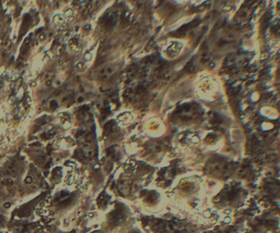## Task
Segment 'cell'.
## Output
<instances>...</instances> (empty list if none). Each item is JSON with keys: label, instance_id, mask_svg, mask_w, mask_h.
I'll use <instances>...</instances> for the list:
<instances>
[{"label": "cell", "instance_id": "7", "mask_svg": "<svg viewBox=\"0 0 280 233\" xmlns=\"http://www.w3.org/2000/svg\"><path fill=\"white\" fill-rule=\"evenodd\" d=\"M36 85V83H30V86H32V87H35Z\"/></svg>", "mask_w": 280, "mask_h": 233}, {"label": "cell", "instance_id": "9", "mask_svg": "<svg viewBox=\"0 0 280 233\" xmlns=\"http://www.w3.org/2000/svg\"><path fill=\"white\" fill-rule=\"evenodd\" d=\"M0 233H1V232H0Z\"/></svg>", "mask_w": 280, "mask_h": 233}, {"label": "cell", "instance_id": "3", "mask_svg": "<svg viewBox=\"0 0 280 233\" xmlns=\"http://www.w3.org/2000/svg\"><path fill=\"white\" fill-rule=\"evenodd\" d=\"M6 182L7 183V184H12V183H13V181H12V179H9V178L6 180Z\"/></svg>", "mask_w": 280, "mask_h": 233}, {"label": "cell", "instance_id": "6", "mask_svg": "<svg viewBox=\"0 0 280 233\" xmlns=\"http://www.w3.org/2000/svg\"><path fill=\"white\" fill-rule=\"evenodd\" d=\"M28 42H29V38H27V39L25 40V44H27V43H28Z\"/></svg>", "mask_w": 280, "mask_h": 233}, {"label": "cell", "instance_id": "2", "mask_svg": "<svg viewBox=\"0 0 280 233\" xmlns=\"http://www.w3.org/2000/svg\"><path fill=\"white\" fill-rule=\"evenodd\" d=\"M25 183H32V178H31V177H27V178H25Z\"/></svg>", "mask_w": 280, "mask_h": 233}, {"label": "cell", "instance_id": "4", "mask_svg": "<svg viewBox=\"0 0 280 233\" xmlns=\"http://www.w3.org/2000/svg\"><path fill=\"white\" fill-rule=\"evenodd\" d=\"M10 205H11L10 203H7V204H4V207H5V208H9V207H10Z\"/></svg>", "mask_w": 280, "mask_h": 233}, {"label": "cell", "instance_id": "8", "mask_svg": "<svg viewBox=\"0 0 280 233\" xmlns=\"http://www.w3.org/2000/svg\"><path fill=\"white\" fill-rule=\"evenodd\" d=\"M43 36H44V35H40V40H43Z\"/></svg>", "mask_w": 280, "mask_h": 233}, {"label": "cell", "instance_id": "1", "mask_svg": "<svg viewBox=\"0 0 280 233\" xmlns=\"http://www.w3.org/2000/svg\"><path fill=\"white\" fill-rule=\"evenodd\" d=\"M50 106H51V107L53 108V109H56V107H57V106H58V105H57V103H56V101H52V102H51Z\"/></svg>", "mask_w": 280, "mask_h": 233}, {"label": "cell", "instance_id": "5", "mask_svg": "<svg viewBox=\"0 0 280 233\" xmlns=\"http://www.w3.org/2000/svg\"><path fill=\"white\" fill-rule=\"evenodd\" d=\"M51 83H51V81H48V82L46 83V84L48 85V86H50Z\"/></svg>", "mask_w": 280, "mask_h": 233}]
</instances>
